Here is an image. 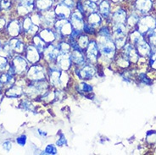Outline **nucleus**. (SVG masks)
<instances>
[{
  "instance_id": "obj_21",
  "label": "nucleus",
  "mask_w": 156,
  "mask_h": 155,
  "mask_svg": "<svg viewBox=\"0 0 156 155\" xmlns=\"http://www.w3.org/2000/svg\"><path fill=\"white\" fill-rule=\"evenodd\" d=\"M54 0H36V9L39 12L49 10L54 7Z\"/></svg>"
},
{
  "instance_id": "obj_54",
  "label": "nucleus",
  "mask_w": 156,
  "mask_h": 155,
  "mask_svg": "<svg viewBox=\"0 0 156 155\" xmlns=\"http://www.w3.org/2000/svg\"><path fill=\"white\" fill-rule=\"evenodd\" d=\"M78 1H82H82H83V0H78Z\"/></svg>"
},
{
  "instance_id": "obj_2",
  "label": "nucleus",
  "mask_w": 156,
  "mask_h": 155,
  "mask_svg": "<svg viewBox=\"0 0 156 155\" xmlns=\"http://www.w3.org/2000/svg\"><path fill=\"white\" fill-rule=\"evenodd\" d=\"M55 30L58 35L60 37H65L71 34L73 31V26L70 23V19H58L55 22Z\"/></svg>"
},
{
  "instance_id": "obj_49",
  "label": "nucleus",
  "mask_w": 156,
  "mask_h": 155,
  "mask_svg": "<svg viewBox=\"0 0 156 155\" xmlns=\"http://www.w3.org/2000/svg\"><path fill=\"white\" fill-rule=\"evenodd\" d=\"M111 3H113V4H119V3H121V2H122L123 0H109Z\"/></svg>"
},
{
  "instance_id": "obj_11",
  "label": "nucleus",
  "mask_w": 156,
  "mask_h": 155,
  "mask_svg": "<svg viewBox=\"0 0 156 155\" xmlns=\"http://www.w3.org/2000/svg\"><path fill=\"white\" fill-rule=\"evenodd\" d=\"M70 21L73 29H77V30H82L83 29L84 26V16L78 10H73L71 16L70 17Z\"/></svg>"
},
{
  "instance_id": "obj_26",
  "label": "nucleus",
  "mask_w": 156,
  "mask_h": 155,
  "mask_svg": "<svg viewBox=\"0 0 156 155\" xmlns=\"http://www.w3.org/2000/svg\"><path fill=\"white\" fill-rule=\"evenodd\" d=\"M82 4L84 6V9H85L86 14L87 13L91 14V13L98 12V4L94 3V2H92L90 0H85L82 2Z\"/></svg>"
},
{
  "instance_id": "obj_13",
  "label": "nucleus",
  "mask_w": 156,
  "mask_h": 155,
  "mask_svg": "<svg viewBox=\"0 0 156 155\" xmlns=\"http://www.w3.org/2000/svg\"><path fill=\"white\" fill-rule=\"evenodd\" d=\"M21 30H22V22H20L19 19H12L7 26V31L9 36L12 37H18Z\"/></svg>"
},
{
  "instance_id": "obj_16",
  "label": "nucleus",
  "mask_w": 156,
  "mask_h": 155,
  "mask_svg": "<svg viewBox=\"0 0 156 155\" xmlns=\"http://www.w3.org/2000/svg\"><path fill=\"white\" fill-rule=\"evenodd\" d=\"M134 5L136 11H138L141 14H146L152 9L153 1L152 0H136Z\"/></svg>"
},
{
  "instance_id": "obj_46",
  "label": "nucleus",
  "mask_w": 156,
  "mask_h": 155,
  "mask_svg": "<svg viewBox=\"0 0 156 155\" xmlns=\"http://www.w3.org/2000/svg\"><path fill=\"white\" fill-rule=\"evenodd\" d=\"M6 26V19H4V17H0V31L3 30Z\"/></svg>"
},
{
  "instance_id": "obj_52",
  "label": "nucleus",
  "mask_w": 156,
  "mask_h": 155,
  "mask_svg": "<svg viewBox=\"0 0 156 155\" xmlns=\"http://www.w3.org/2000/svg\"><path fill=\"white\" fill-rule=\"evenodd\" d=\"M16 3H20V2H21V1H23V0H15Z\"/></svg>"
},
{
  "instance_id": "obj_4",
  "label": "nucleus",
  "mask_w": 156,
  "mask_h": 155,
  "mask_svg": "<svg viewBox=\"0 0 156 155\" xmlns=\"http://www.w3.org/2000/svg\"><path fill=\"white\" fill-rule=\"evenodd\" d=\"M27 77L33 82H40L45 79V69L40 65H34L27 71Z\"/></svg>"
},
{
  "instance_id": "obj_50",
  "label": "nucleus",
  "mask_w": 156,
  "mask_h": 155,
  "mask_svg": "<svg viewBox=\"0 0 156 155\" xmlns=\"http://www.w3.org/2000/svg\"><path fill=\"white\" fill-rule=\"evenodd\" d=\"M90 1H92V2H94V3H96V4H99L100 2H101L102 0H90Z\"/></svg>"
},
{
  "instance_id": "obj_17",
  "label": "nucleus",
  "mask_w": 156,
  "mask_h": 155,
  "mask_svg": "<svg viewBox=\"0 0 156 155\" xmlns=\"http://www.w3.org/2000/svg\"><path fill=\"white\" fill-rule=\"evenodd\" d=\"M58 53L59 51L58 49V47L54 46L53 44H48V46H46L43 54L44 55V58L47 60H48L49 62H53L57 59Z\"/></svg>"
},
{
  "instance_id": "obj_9",
  "label": "nucleus",
  "mask_w": 156,
  "mask_h": 155,
  "mask_svg": "<svg viewBox=\"0 0 156 155\" xmlns=\"http://www.w3.org/2000/svg\"><path fill=\"white\" fill-rule=\"evenodd\" d=\"M22 30L30 35H35L38 31L39 26L36 25L31 19V16L28 15L27 16H24L22 20Z\"/></svg>"
},
{
  "instance_id": "obj_19",
  "label": "nucleus",
  "mask_w": 156,
  "mask_h": 155,
  "mask_svg": "<svg viewBox=\"0 0 156 155\" xmlns=\"http://www.w3.org/2000/svg\"><path fill=\"white\" fill-rule=\"evenodd\" d=\"M70 58H71L72 63H74L75 65L78 66L83 65L86 62V57L82 49L73 50L72 52H70Z\"/></svg>"
},
{
  "instance_id": "obj_22",
  "label": "nucleus",
  "mask_w": 156,
  "mask_h": 155,
  "mask_svg": "<svg viewBox=\"0 0 156 155\" xmlns=\"http://www.w3.org/2000/svg\"><path fill=\"white\" fill-rule=\"evenodd\" d=\"M87 19V24L94 28L98 27L102 23V16H100V14L98 12L88 14Z\"/></svg>"
},
{
  "instance_id": "obj_43",
  "label": "nucleus",
  "mask_w": 156,
  "mask_h": 155,
  "mask_svg": "<svg viewBox=\"0 0 156 155\" xmlns=\"http://www.w3.org/2000/svg\"><path fill=\"white\" fill-rule=\"evenodd\" d=\"M65 144H66V136H64L63 134H61L59 139H58V141H57V143H56V145H57V146H59V147H62Z\"/></svg>"
},
{
  "instance_id": "obj_15",
  "label": "nucleus",
  "mask_w": 156,
  "mask_h": 155,
  "mask_svg": "<svg viewBox=\"0 0 156 155\" xmlns=\"http://www.w3.org/2000/svg\"><path fill=\"white\" fill-rule=\"evenodd\" d=\"M77 76L81 79L83 80H90L94 77L96 73V70L92 65H86L82 67V69L77 70Z\"/></svg>"
},
{
  "instance_id": "obj_35",
  "label": "nucleus",
  "mask_w": 156,
  "mask_h": 155,
  "mask_svg": "<svg viewBox=\"0 0 156 155\" xmlns=\"http://www.w3.org/2000/svg\"><path fill=\"white\" fill-rule=\"evenodd\" d=\"M43 153L44 154H56L57 153V149H56L55 145L49 144V145H48L47 147H46V149H45V151H44Z\"/></svg>"
},
{
  "instance_id": "obj_48",
  "label": "nucleus",
  "mask_w": 156,
  "mask_h": 155,
  "mask_svg": "<svg viewBox=\"0 0 156 155\" xmlns=\"http://www.w3.org/2000/svg\"><path fill=\"white\" fill-rule=\"evenodd\" d=\"M38 133H39V135H41L42 136H47V132H43V131H42V130H38Z\"/></svg>"
},
{
  "instance_id": "obj_33",
  "label": "nucleus",
  "mask_w": 156,
  "mask_h": 155,
  "mask_svg": "<svg viewBox=\"0 0 156 155\" xmlns=\"http://www.w3.org/2000/svg\"><path fill=\"white\" fill-rule=\"evenodd\" d=\"M78 91L80 93H91L93 92V86L89 84H87L86 82H82L81 84H79V86H78Z\"/></svg>"
},
{
  "instance_id": "obj_3",
  "label": "nucleus",
  "mask_w": 156,
  "mask_h": 155,
  "mask_svg": "<svg viewBox=\"0 0 156 155\" xmlns=\"http://www.w3.org/2000/svg\"><path fill=\"white\" fill-rule=\"evenodd\" d=\"M36 10V0H23L17 3L16 12L20 16H27Z\"/></svg>"
},
{
  "instance_id": "obj_34",
  "label": "nucleus",
  "mask_w": 156,
  "mask_h": 155,
  "mask_svg": "<svg viewBox=\"0 0 156 155\" xmlns=\"http://www.w3.org/2000/svg\"><path fill=\"white\" fill-rule=\"evenodd\" d=\"M71 47L69 43H60L58 45V49L60 53H70Z\"/></svg>"
},
{
  "instance_id": "obj_27",
  "label": "nucleus",
  "mask_w": 156,
  "mask_h": 155,
  "mask_svg": "<svg viewBox=\"0 0 156 155\" xmlns=\"http://www.w3.org/2000/svg\"><path fill=\"white\" fill-rule=\"evenodd\" d=\"M137 50H138V54L142 56H148L150 54V47L148 43H145L144 41H141L140 43L137 44Z\"/></svg>"
},
{
  "instance_id": "obj_6",
  "label": "nucleus",
  "mask_w": 156,
  "mask_h": 155,
  "mask_svg": "<svg viewBox=\"0 0 156 155\" xmlns=\"http://www.w3.org/2000/svg\"><path fill=\"white\" fill-rule=\"evenodd\" d=\"M156 21L154 19H153L150 16H145L143 17L142 19H139L138 22H137V26L138 29L137 31L142 33H145V32H148L153 29H154V26H155Z\"/></svg>"
},
{
  "instance_id": "obj_1",
  "label": "nucleus",
  "mask_w": 156,
  "mask_h": 155,
  "mask_svg": "<svg viewBox=\"0 0 156 155\" xmlns=\"http://www.w3.org/2000/svg\"><path fill=\"white\" fill-rule=\"evenodd\" d=\"M100 54L106 58H112L115 52V44L110 37H101L98 43Z\"/></svg>"
},
{
  "instance_id": "obj_5",
  "label": "nucleus",
  "mask_w": 156,
  "mask_h": 155,
  "mask_svg": "<svg viewBox=\"0 0 156 155\" xmlns=\"http://www.w3.org/2000/svg\"><path fill=\"white\" fill-rule=\"evenodd\" d=\"M54 11L55 13L56 18L58 19H70L73 9L69 8L61 1H58V3L55 4Z\"/></svg>"
},
{
  "instance_id": "obj_29",
  "label": "nucleus",
  "mask_w": 156,
  "mask_h": 155,
  "mask_svg": "<svg viewBox=\"0 0 156 155\" xmlns=\"http://www.w3.org/2000/svg\"><path fill=\"white\" fill-rule=\"evenodd\" d=\"M33 43H34V46L38 50L39 53L43 54L45 48H46V43L39 36H36L33 38Z\"/></svg>"
},
{
  "instance_id": "obj_38",
  "label": "nucleus",
  "mask_w": 156,
  "mask_h": 155,
  "mask_svg": "<svg viewBox=\"0 0 156 155\" xmlns=\"http://www.w3.org/2000/svg\"><path fill=\"white\" fill-rule=\"evenodd\" d=\"M128 64L129 59L126 58V56H125V55H123L122 57H121V58L118 59V65H120L121 66L126 67V66L128 65Z\"/></svg>"
},
{
  "instance_id": "obj_10",
  "label": "nucleus",
  "mask_w": 156,
  "mask_h": 155,
  "mask_svg": "<svg viewBox=\"0 0 156 155\" xmlns=\"http://www.w3.org/2000/svg\"><path fill=\"white\" fill-rule=\"evenodd\" d=\"M11 65L14 67L16 74H22L27 70L28 63L27 59L24 58L22 56L17 55L12 59Z\"/></svg>"
},
{
  "instance_id": "obj_31",
  "label": "nucleus",
  "mask_w": 156,
  "mask_h": 155,
  "mask_svg": "<svg viewBox=\"0 0 156 155\" xmlns=\"http://www.w3.org/2000/svg\"><path fill=\"white\" fill-rule=\"evenodd\" d=\"M77 43L79 47L82 48V49H85L87 48L88 46V44H89V40L87 38V36L84 35H81L79 37L77 38Z\"/></svg>"
},
{
  "instance_id": "obj_12",
  "label": "nucleus",
  "mask_w": 156,
  "mask_h": 155,
  "mask_svg": "<svg viewBox=\"0 0 156 155\" xmlns=\"http://www.w3.org/2000/svg\"><path fill=\"white\" fill-rule=\"evenodd\" d=\"M99 54L100 52H99L98 43L95 41H92L87 48V58H88L91 62H96Z\"/></svg>"
},
{
  "instance_id": "obj_14",
  "label": "nucleus",
  "mask_w": 156,
  "mask_h": 155,
  "mask_svg": "<svg viewBox=\"0 0 156 155\" xmlns=\"http://www.w3.org/2000/svg\"><path fill=\"white\" fill-rule=\"evenodd\" d=\"M40 53L38 50L36 48L34 45H29L27 48L26 50V58L28 60V62L31 64H36L39 61L40 59Z\"/></svg>"
},
{
  "instance_id": "obj_45",
  "label": "nucleus",
  "mask_w": 156,
  "mask_h": 155,
  "mask_svg": "<svg viewBox=\"0 0 156 155\" xmlns=\"http://www.w3.org/2000/svg\"><path fill=\"white\" fill-rule=\"evenodd\" d=\"M3 148H4L5 151L7 152H9L10 150H11L12 148V143H10V142H5V143H3Z\"/></svg>"
},
{
  "instance_id": "obj_24",
  "label": "nucleus",
  "mask_w": 156,
  "mask_h": 155,
  "mask_svg": "<svg viewBox=\"0 0 156 155\" xmlns=\"http://www.w3.org/2000/svg\"><path fill=\"white\" fill-rule=\"evenodd\" d=\"M39 37L46 43H52L56 38L55 33L54 31H52L51 29H43V31L40 32Z\"/></svg>"
},
{
  "instance_id": "obj_23",
  "label": "nucleus",
  "mask_w": 156,
  "mask_h": 155,
  "mask_svg": "<svg viewBox=\"0 0 156 155\" xmlns=\"http://www.w3.org/2000/svg\"><path fill=\"white\" fill-rule=\"evenodd\" d=\"M9 44L11 47L12 50L16 53H22L25 49V44H24L20 40L17 38V37H12L9 41L8 42Z\"/></svg>"
},
{
  "instance_id": "obj_51",
  "label": "nucleus",
  "mask_w": 156,
  "mask_h": 155,
  "mask_svg": "<svg viewBox=\"0 0 156 155\" xmlns=\"http://www.w3.org/2000/svg\"><path fill=\"white\" fill-rule=\"evenodd\" d=\"M2 100H3V94L0 93V103L2 102Z\"/></svg>"
},
{
  "instance_id": "obj_32",
  "label": "nucleus",
  "mask_w": 156,
  "mask_h": 155,
  "mask_svg": "<svg viewBox=\"0 0 156 155\" xmlns=\"http://www.w3.org/2000/svg\"><path fill=\"white\" fill-rule=\"evenodd\" d=\"M13 6L12 0H0V10L2 11H9Z\"/></svg>"
},
{
  "instance_id": "obj_30",
  "label": "nucleus",
  "mask_w": 156,
  "mask_h": 155,
  "mask_svg": "<svg viewBox=\"0 0 156 155\" xmlns=\"http://www.w3.org/2000/svg\"><path fill=\"white\" fill-rule=\"evenodd\" d=\"M15 82L14 76H10L9 74H4L0 76V83L2 85H9L11 86Z\"/></svg>"
},
{
  "instance_id": "obj_20",
  "label": "nucleus",
  "mask_w": 156,
  "mask_h": 155,
  "mask_svg": "<svg viewBox=\"0 0 156 155\" xmlns=\"http://www.w3.org/2000/svg\"><path fill=\"white\" fill-rule=\"evenodd\" d=\"M126 12L125 9L119 8L114 12L112 15V22L113 24H125L126 21Z\"/></svg>"
},
{
  "instance_id": "obj_37",
  "label": "nucleus",
  "mask_w": 156,
  "mask_h": 155,
  "mask_svg": "<svg viewBox=\"0 0 156 155\" xmlns=\"http://www.w3.org/2000/svg\"><path fill=\"white\" fill-rule=\"evenodd\" d=\"M16 143L20 146L24 147L26 145V143H27V136L26 135H21V136H18L16 138Z\"/></svg>"
},
{
  "instance_id": "obj_39",
  "label": "nucleus",
  "mask_w": 156,
  "mask_h": 155,
  "mask_svg": "<svg viewBox=\"0 0 156 155\" xmlns=\"http://www.w3.org/2000/svg\"><path fill=\"white\" fill-rule=\"evenodd\" d=\"M59 1H61L62 3L67 5L69 8H70L71 9H73L74 10L75 8H76V2H75V0H59Z\"/></svg>"
},
{
  "instance_id": "obj_36",
  "label": "nucleus",
  "mask_w": 156,
  "mask_h": 155,
  "mask_svg": "<svg viewBox=\"0 0 156 155\" xmlns=\"http://www.w3.org/2000/svg\"><path fill=\"white\" fill-rule=\"evenodd\" d=\"M8 65V59L3 57V56H0V71H4L6 67Z\"/></svg>"
},
{
  "instance_id": "obj_53",
  "label": "nucleus",
  "mask_w": 156,
  "mask_h": 155,
  "mask_svg": "<svg viewBox=\"0 0 156 155\" xmlns=\"http://www.w3.org/2000/svg\"><path fill=\"white\" fill-rule=\"evenodd\" d=\"M1 86H2V84L0 83V90H1Z\"/></svg>"
},
{
  "instance_id": "obj_18",
  "label": "nucleus",
  "mask_w": 156,
  "mask_h": 155,
  "mask_svg": "<svg viewBox=\"0 0 156 155\" xmlns=\"http://www.w3.org/2000/svg\"><path fill=\"white\" fill-rule=\"evenodd\" d=\"M102 18L108 19L111 15V2L109 0H102L98 4V10Z\"/></svg>"
},
{
  "instance_id": "obj_8",
  "label": "nucleus",
  "mask_w": 156,
  "mask_h": 155,
  "mask_svg": "<svg viewBox=\"0 0 156 155\" xmlns=\"http://www.w3.org/2000/svg\"><path fill=\"white\" fill-rule=\"evenodd\" d=\"M56 61H57V66L58 69L64 70V71L69 70L72 65L70 53H60L59 52Z\"/></svg>"
},
{
  "instance_id": "obj_41",
  "label": "nucleus",
  "mask_w": 156,
  "mask_h": 155,
  "mask_svg": "<svg viewBox=\"0 0 156 155\" xmlns=\"http://www.w3.org/2000/svg\"><path fill=\"white\" fill-rule=\"evenodd\" d=\"M94 29L93 26H91L90 25H88L87 23H84V26H83V30L85 32L88 33V34H94Z\"/></svg>"
},
{
  "instance_id": "obj_25",
  "label": "nucleus",
  "mask_w": 156,
  "mask_h": 155,
  "mask_svg": "<svg viewBox=\"0 0 156 155\" xmlns=\"http://www.w3.org/2000/svg\"><path fill=\"white\" fill-rule=\"evenodd\" d=\"M23 93V89L21 86H14L10 87L9 89L6 92V96L8 97H13V98H16V97H20Z\"/></svg>"
},
{
  "instance_id": "obj_7",
  "label": "nucleus",
  "mask_w": 156,
  "mask_h": 155,
  "mask_svg": "<svg viewBox=\"0 0 156 155\" xmlns=\"http://www.w3.org/2000/svg\"><path fill=\"white\" fill-rule=\"evenodd\" d=\"M66 76V73L62 72L58 69H52L49 72V78H50V83L55 86H65L67 81L64 79V76Z\"/></svg>"
},
{
  "instance_id": "obj_40",
  "label": "nucleus",
  "mask_w": 156,
  "mask_h": 155,
  "mask_svg": "<svg viewBox=\"0 0 156 155\" xmlns=\"http://www.w3.org/2000/svg\"><path fill=\"white\" fill-rule=\"evenodd\" d=\"M99 36H101V37H110V31H109L108 27L103 26L99 31Z\"/></svg>"
},
{
  "instance_id": "obj_42",
  "label": "nucleus",
  "mask_w": 156,
  "mask_h": 155,
  "mask_svg": "<svg viewBox=\"0 0 156 155\" xmlns=\"http://www.w3.org/2000/svg\"><path fill=\"white\" fill-rule=\"evenodd\" d=\"M21 105H22V108H23L25 110H29V111H31V110H33V109H34L32 104H31V103L28 102V101H24Z\"/></svg>"
},
{
  "instance_id": "obj_55",
  "label": "nucleus",
  "mask_w": 156,
  "mask_h": 155,
  "mask_svg": "<svg viewBox=\"0 0 156 155\" xmlns=\"http://www.w3.org/2000/svg\"><path fill=\"white\" fill-rule=\"evenodd\" d=\"M0 47H1V44H0Z\"/></svg>"
},
{
  "instance_id": "obj_47",
  "label": "nucleus",
  "mask_w": 156,
  "mask_h": 155,
  "mask_svg": "<svg viewBox=\"0 0 156 155\" xmlns=\"http://www.w3.org/2000/svg\"><path fill=\"white\" fill-rule=\"evenodd\" d=\"M141 79L143 80V82L146 83V84H148V85H150L151 84V81L150 80H148V77L145 76V75H141Z\"/></svg>"
},
{
  "instance_id": "obj_28",
  "label": "nucleus",
  "mask_w": 156,
  "mask_h": 155,
  "mask_svg": "<svg viewBox=\"0 0 156 155\" xmlns=\"http://www.w3.org/2000/svg\"><path fill=\"white\" fill-rule=\"evenodd\" d=\"M124 55L126 56V58L128 59H130V58L132 59L133 58H135L136 59L138 57V55L136 54V51L131 44H127L124 47Z\"/></svg>"
},
{
  "instance_id": "obj_44",
  "label": "nucleus",
  "mask_w": 156,
  "mask_h": 155,
  "mask_svg": "<svg viewBox=\"0 0 156 155\" xmlns=\"http://www.w3.org/2000/svg\"><path fill=\"white\" fill-rule=\"evenodd\" d=\"M150 65L153 68L156 69V51L152 54V56L150 58Z\"/></svg>"
}]
</instances>
